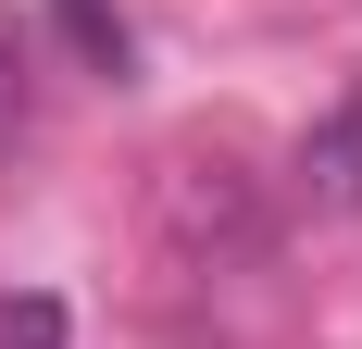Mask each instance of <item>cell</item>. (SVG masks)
Here are the masks:
<instances>
[{
	"mask_svg": "<svg viewBox=\"0 0 362 349\" xmlns=\"http://www.w3.org/2000/svg\"><path fill=\"white\" fill-rule=\"evenodd\" d=\"M163 249L175 262H250L262 249V200L225 150H175L163 162Z\"/></svg>",
	"mask_w": 362,
	"mask_h": 349,
	"instance_id": "1",
	"label": "cell"
},
{
	"mask_svg": "<svg viewBox=\"0 0 362 349\" xmlns=\"http://www.w3.org/2000/svg\"><path fill=\"white\" fill-rule=\"evenodd\" d=\"M300 200L313 212H362V88H337L300 125Z\"/></svg>",
	"mask_w": 362,
	"mask_h": 349,
	"instance_id": "2",
	"label": "cell"
},
{
	"mask_svg": "<svg viewBox=\"0 0 362 349\" xmlns=\"http://www.w3.org/2000/svg\"><path fill=\"white\" fill-rule=\"evenodd\" d=\"M50 25H63V50L100 75V88H125V75H138V37H125V13H112V0H50Z\"/></svg>",
	"mask_w": 362,
	"mask_h": 349,
	"instance_id": "3",
	"label": "cell"
},
{
	"mask_svg": "<svg viewBox=\"0 0 362 349\" xmlns=\"http://www.w3.org/2000/svg\"><path fill=\"white\" fill-rule=\"evenodd\" d=\"M0 349H75V312L50 287H0Z\"/></svg>",
	"mask_w": 362,
	"mask_h": 349,
	"instance_id": "4",
	"label": "cell"
},
{
	"mask_svg": "<svg viewBox=\"0 0 362 349\" xmlns=\"http://www.w3.org/2000/svg\"><path fill=\"white\" fill-rule=\"evenodd\" d=\"M13 138H25V37L0 25V150H13Z\"/></svg>",
	"mask_w": 362,
	"mask_h": 349,
	"instance_id": "5",
	"label": "cell"
}]
</instances>
